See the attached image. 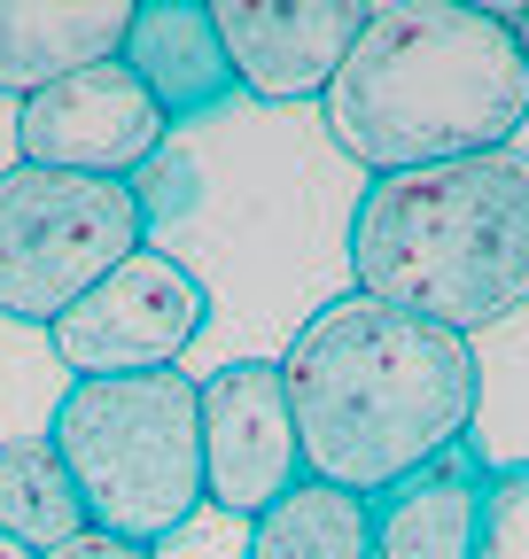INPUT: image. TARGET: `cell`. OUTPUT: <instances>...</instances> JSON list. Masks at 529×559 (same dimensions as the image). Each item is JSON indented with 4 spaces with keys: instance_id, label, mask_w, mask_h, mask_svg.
I'll list each match as a JSON object with an SVG mask.
<instances>
[{
    "instance_id": "ba28073f",
    "label": "cell",
    "mask_w": 529,
    "mask_h": 559,
    "mask_svg": "<svg viewBox=\"0 0 529 559\" xmlns=\"http://www.w3.org/2000/svg\"><path fill=\"white\" fill-rule=\"evenodd\" d=\"M164 109L141 94L125 62H94L71 79L39 86L16 102V148L39 171H79V179H132L164 148Z\"/></svg>"
},
{
    "instance_id": "8992f818",
    "label": "cell",
    "mask_w": 529,
    "mask_h": 559,
    "mask_svg": "<svg viewBox=\"0 0 529 559\" xmlns=\"http://www.w3.org/2000/svg\"><path fill=\"white\" fill-rule=\"evenodd\" d=\"M203 319H211L203 280L164 249H132L109 280H94V288L47 326V349L71 366V381L164 373V366H179V349L203 334Z\"/></svg>"
},
{
    "instance_id": "30bf717a",
    "label": "cell",
    "mask_w": 529,
    "mask_h": 559,
    "mask_svg": "<svg viewBox=\"0 0 529 559\" xmlns=\"http://www.w3.org/2000/svg\"><path fill=\"white\" fill-rule=\"evenodd\" d=\"M483 489H491L483 443H475V436L444 443L436 459H421L413 474H397L389 489H374V498H366L374 559H475Z\"/></svg>"
},
{
    "instance_id": "3957f363",
    "label": "cell",
    "mask_w": 529,
    "mask_h": 559,
    "mask_svg": "<svg viewBox=\"0 0 529 559\" xmlns=\"http://www.w3.org/2000/svg\"><path fill=\"white\" fill-rule=\"evenodd\" d=\"M343 249L358 296L468 342L529 304V156L491 148L366 179Z\"/></svg>"
},
{
    "instance_id": "52a82bcc",
    "label": "cell",
    "mask_w": 529,
    "mask_h": 559,
    "mask_svg": "<svg viewBox=\"0 0 529 559\" xmlns=\"http://www.w3.org/2000/svg\"><path fill=\"white\" fill-rule=\"evenodd\" d=\"M195 428H203V506L234 521H257L304 481L296 419L273 358H234L211 381H195Z\"/></svg>"
},
{
    "instance_id": "7c38bea8",
    "label": "cell",
    "mask_w": 529,
    "mask_h": 559,
    "mask_svg": "<svg viewBox=\"0 0 529 559\" xmlns=\"http://www.w3.org/2000/svg\"><path fill=\"white\" fill-rule=\"evenodd\" d=\"M132 0H0V94L32 102L71 70L117 62Z\"/></svg>"
},
{
    "instance_id": "e0dca14e",
    "label": "cell",
    "mask_w": 529,
    "mask_h": 559,
    "mask_svg": "<svg viewBox=\"0 0 529 559\" xmlns=\"http://www.w3.org/2000/svg\"><path fill=\"white\" fill-rule=\"evenodd\" d=\"M47 559H156L149 544H117V536H102V528H86V536H71L62 551H47Z\"/></svg>"
},
{
    "instance_id": "7a4b0ae2",
    "label": "cell",
    "mask_w": 529,
    "mask_h": 559,
    "mask_svg": "<svg viewBox=\"0 0 529 559\" xmlns=\"http://www.w3.org/2000/svg\"><path fill=\"white\" fill-rule=\"evenodd\" d=\"M327 132L366 179L514 148L529 124V70L506 9L459 0H389L366 9L351 62L327 86Z\"/></svg>"
},
{
    "instance_id": "9c48e42d",
    "label": "cell",
    "mask_w": 529,
    "mask_h": 559,
    "mask_svg": "<svg viewBox=\"0 0 529 559\" xmlns=\"http://www.w3.org/2000/svg\"><path fill=\"white\" fill-rule=\"evenodd\" d=\"M358 24V0H211V32L234 62V86L257 102H327Z\"/></svg>"
},
{
    "instance_id": "9a60e30c",
    "label": "cell",
    "mask_w": 529,
    "mask_h": 559,
    "mask_svg": "<svg viewBox=\"0 0 529 559\" xmlns=\"http://www.w3.org/2000/svg\"><path fill=\"white\" fill-rule=\"evenodd\" d=\"M132 210H141V226H164V218H195V202H203V171H195V156L179 148H156L141 171L125 179Z\"/></svg>"
},
{
    "instance_id": "277c9868",
    "label": "cell",
    "mask_w": 529,
    "mask_h": 559,
    "mask_svg": "<svg viewBox=\"0 0 529 559\" xmlns=\"http://www.w3.org/2000/svg\"><path fill=\"white\" fill-rule=\"evenodd\" d=\"M47 443L86 506V528L117 544L156 551L203 506V428H195V381L179 366L71 381L47 419Z\"/></svg>"
},
{
    "instance_id": "2e32d148",
    "label": "cell",
    "mask_w": 529,
    "mask_h": 559,
    "mask_svg": "<svg viewBox=\"0 0 529 559\" xmlns=\"http://www.w3.org/2000/svg\"><path fill=\"white\" fill-rule=\"evenodd\" d=\"M475 559H529V466H491Z\"/></svg>"
},
{
    "instance_id": "8fae6325",
    "label": "cell",
    "mask_w": 529,
    "mask_h": 559,
    "mask_svg": "<svg viewBox=\"0 0 529 559\" xmlns=\"http://www.w3.org/2000/svg\"><path fill=\"white\" fill-rule=\"evenodd\" d=\"M117 62L141 79V94L164 109V124L179 117H203L219 109L234 86V62L211 32V0H132V24H125V47Z\"/></svg>"
},
{
    "instance_id": "5b68a950",
    "label": "cell",
    "mask_w": 529,
    "mask_h": 559,
    "mask_svg": "<svg viewBox=\"0 0 529 559\" xmlns=\"http://www.w3.org/2000/svg\"><path fill=\"white\" fill-rule=\"evenodd\" d=\"M132 249H149V226L125 179H79L39 164L0 171V311L9 319L55 326Z\"/></svg>"
},
{
    "instance_id": "4fadbf2b",
    "label": "cell",
    "mask_w": 529,
    "mask_h": 559,
    "mask_svg": "<svg viewBox=\"0 0 529 559\" xmlns=\"http://www.w3.org/2000/svg\"><path fill=\"white\" fill-rule=\"evenodd\" d=\"M249 559H374L366 498L304 474L289 498H273L249 521Z\"/></svg>"
},
{
    "instance_id": "ac0fdd59",
    "label": "cell",
    "mask_w": 529,
    "mask_h": 559,
    "mask_svg": "<svg viewBox=\"0 0 529 559\" xmlns=\"http://www.w3.org/2000/svg\"><path fill=\"white\" fill-rule=\"evenodd\" d=\"M506 24H514V47H521V70H529V9H514Z\"/></svg>"
},
{
    "instance_id": "6da1fadb",
    "label": "cell",
    "mask_w": 529,
    "mask_h": 559,
    "mask_svg": "<svg viewBox=\"0 0 529 559\" xmlns=\"http://www.w3.org/2000/svg\"><path fill=\"white\" fill-rule=\"evenodd\" d=\"M273 366L289 389L304 474L351 489V498H374L444 443L475 436V404H483L475 342L413 311H389L358 288L319 304L289 334V358Z\"/></svg>"
},
{
    "instance_id": "5bb4252c",
    "label": "cell",
    "mask_w": 529,
    "mask_h": 559,
    "mask_svg": "<svg viewBox=\"0 0 529 559\" xmlns=\"http://www.w3.org/2000/svg\"><path fill=\"white\" fill-rule=\"evenodd\" d=\"M0 536L24 544L32 559L62 551L71 536H86V506H79V489H71V474H62L47 436L0 443Z\"/></svg>"
},
{
    "instance_id": "d6986e66",
    "label": "cell",
    "mask_w": 529,
    "mask_h": 559,
    "mask_svg": "<svg viewBox=\"0 0 529 559\" xmlns=\"http://www.w3.org/2000/svg\"><path fill=\"white\" fill-rule=\"evenodd\" d=\"M0 559H32V551H24V544H9V536H0Z\"/></svg>"
}]
</instances>
